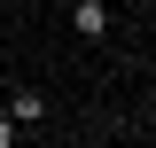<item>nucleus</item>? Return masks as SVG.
Returning <instances> with one entry per match:
<instances>
[{
	"label": "nucleus",
	"mask_w": 156,
	"mask_h": 148,
	"mask_svg": "<svg viewBox=\"0 0 156 148\" xmlns=\"http://www.w3.org/2000/svg\"><path fill=\"white\" fill-rule=\"evenodd\" d=\"M109 23H117L109 0H70V31L78 39H109Z\"/></svg>",
	"instance_id": "nucleus-1"
},
{
	"label": "nucleus",
	"mask_w": 156,
	"mask_h": 148,
	"mask_svg": "<svg viewBox=\"0 0 156 148\" xmlns=\"http://www.w3.org/2000/svg\"><path fill=\"white\" fill-rule=\"evenodd\" d=\"M8 117H16L23 132H31V125H47V93H39V86H8Z\"/></svg>",
	"instance_id": "nucleus-2"
},
{
	"label": "nucleus",
	"mask_w": 156,
	"mask_h": 148,
	"mask_svg": "<svg viewBox=\"0 0 156 148\" xmlns=\"http://www.w3.org/2000/svg\"><path fill=\"white\" fill-rule=\"evenodd\" d=\"M16 140H23V125H16L8 109H0V148H16Z\"/></svg>",
	"instance_id": "nucleus-3"
}]
</instances>
